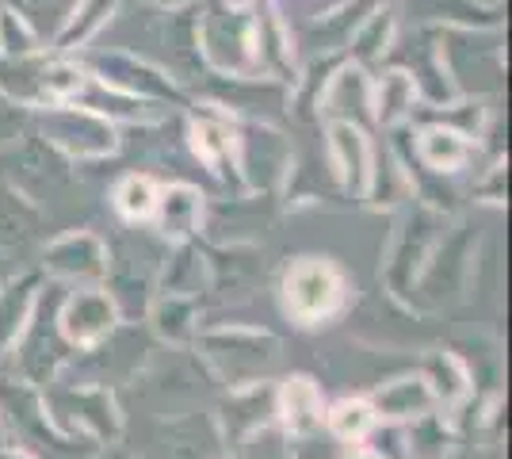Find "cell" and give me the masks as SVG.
Segmentation results:
<instances>
[{"label":"cell","mask_w":512,"mask_h":459,"mask_svg":"<svg viewBox=\"0 0 512 459\" xmlns=\"http://www.w3.org/2000/svg\"><path fill=\"white\" fill-rule=\"evenodd\" d=\"M337 303H341V276L329 264L306 261L287 276V306L302 322H318L325 314H333Z\"/></svg>","instance_id":"1"},{"label":"cell","mask_w":512,"mask_h":459,"mask_svg":"<svg viewBox=\"0 0 512 459\" xmlns=\"http://www.w3.org/2000/svg\"><path fill=\"white\" fill-rule=\"evenodd\" d=\"M321 414V402H318V391H314V383L310 379H295L287 391H283V417H287V425L291 429H310Z\"/></svg>","instance_id":"2"},{"label":"cell","mask_w":512,"mask_h":459,"mask_svg":"<svg viewBox=\"0 0 512 459\" xmlns=\"http://www.w3.org/2000/svg\"><path fill=\"white\" fill-rule=\"evenodd\" d=\"M119 207L130 219H146L153 207H157V188H153L146 176H130L127 184L119 188Z\"/></svg>","instance_id":"3"},{"label":"cell","mask_w":512,"mask_h":459,"mask_svg":"<svg viewBox=\"0 0 512 459\" xmlns=\"http://www.w3.org/2000/svg\"><path fill=\"white\" fill-rule=\"evenodd\" d=\"M371 421H375V414H371L363 402H341L337 414H333V429H337L341 437H363V433L371 429Z\"/></svg>","instance_id":"4"},{"label":"cell","mask_w":512,"mask_h":459,"mask_svg":"<svg viewBox=\"0 0 512 459\" xmlns=\"http://www.w3.org/2000/svg\"><path fill=\"white\" fill-rule=\"evenodd\" d=\"M425 150L432 165H444V157H448V165H455V161L463 157V142H459L455 134H428Z\"/></svg>","instance_id":"5"},{"label":"cell","mask_w":512,"mask_h":459,"mask_svg":"<svg viewBox=\"0 0 512 459\" xmlns=\"http://www.w3.org/2000/svg\"><path fill=\"white\" fill-rule=\"evenodd\" d=\"M348 459H379V456H371V452H352Z\"/></svg>","instance_id":"6"}]
</instances>
